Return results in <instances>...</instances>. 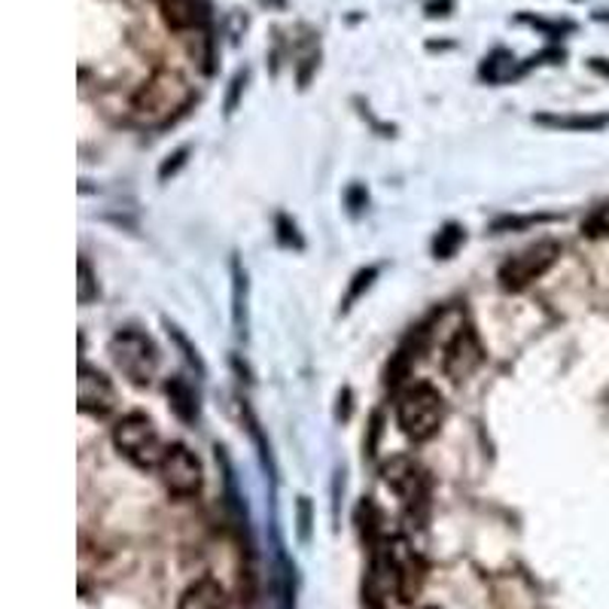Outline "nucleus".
Here are the masks:
<instances>
[{
  "label": "nucleus",
  "mask_w": 609,
  "mask_h": 609,
  "mask_svg": "<svg viewBox=\"0 0 609 609\" xmlns=\"http://www.w3.org/2000/svg\"><path fill=\"white\" fill-rule=\"evenodd\" d=\"M77 397H80V411L104 418L117 409V390L110 385L104 372L80 366V381H77Z\"/></svg>",
  "instance_id": "10"
},
{
  "label": "nucleus",
  "mask_w": 609,
  "mask_h": 609,
  "mask_svg": "<svg viewBox=\"0 0 609 609\" xmlns=\"http://www.w3.org/2000/svg\"><path fill=\"white\" fill-rule=\"evenodd\" d=\"M375 275H378L375 268H366V272H359V275H357V284H354V290L347 292V302H354V299H357V296H359V290H363V284L369 287L372 278H375Z\"/></svg>",
  "instance_id": "21"
},
{
  "label": "nucleus",
  "mask_w": 609,
  "mask_h": 609,
  "mask_svg": "<svg viewBox=\"0 0 609 609\" xmlns=\"http://www.w3.org/2000/svg\"><path fill=\"white\" fill-rule=\"evenodd\" d=\"M518 22L540 27L545 37H564V34H569V31L576 27L573 22H552V19H540V15H530V13L518 15Z\"/></svg>",
  "instance_id": "18"
},
{
  "label": "nucleus",
  "mask_w": 609,
  "mask_h": 609,
  "mask_svg": "<svg viewBox=\"0 0 609 609\" xmlns=\"http://www.w3.org/2000/svg\"><path fill=\"white\" fill-rule=\"evenodd\" d=\"M378 567L385 569L387 576L394 579V591H397L406 604L418 597L421 585H424V564H421V557L414 555V549H411L402 536L387 540Z\"/></svg>",
  "instance_id": "6"
},
{
  "label": "nucleus",
  "mask_w": 609,
  "mask_h": 609,
  "mask_svg": "<svg viewBox=\"0 0 609 609\" xmlns=\"http://www.w3.org/2000/svg\"><path fill=\"white\" fill-rule=\"evenodd\" d=\"M192 104V89L177 70H156L150 80L134 92L132 117L137 125H165L177 120Z\"/></svg>",
  "instance_id": "1"
},
{
  "label": "nucleus",
  "mask_w": 609,
  "mask_h": 609,
  "mask_svg": "<svg viewBox=\"0 0 609 609\" xmlns=\"http://www.w3.org/2000/svg\"><path fill=\"white\" fill-rule=\"evenodd\" d=\"M162 22L177 34H204L211 25V0H153Z\"/></svg>",
  "instance_id": "8"
},
{
  "label": "nucleus",
  "mask_w": 609,
  "mask_h": 609,
  "mask_svg": "<svg viewBox=\"0 0 609 609\" xmlns=\"http://www.w3.org/2000/svg\"><path fill=\"white\" fill-rule=\"evenodd\" d=\"M113 445L137 469H159L165 454H168V449L162 445L156 424L146 414H141V411H132V414H125V418L117 421V427H113Z\"/></svg>",
  "instance_id": "3"
},
{
  "label": "nucleus",
  "mask_w": 609,
  "mask_h": 609,
  "mask_svg": "<svg viewBox=\"0 0 609 609\" xmlns=\"http://www.w3.org/2000/svg\"><path fill=\"white\" fill-rule=\"evenodd\" d=\"M110 357L117 369L137 387H146L159 369V354L141 330H120L110 339Z\"/></svg>",
  "instance_id": "4"
},
{
  "label": "nucleus",
  "mask_w": 609,
  "mask_h": 609,
  "mask_svg": "<svg viewBox=\"0 0 609 609\" xmlns=\"http://www.w3.org/2000/svg\"><path fill=\"white\" fill-rule=\"evenodd\" d=\"M540 122L555 125V129H585V132H597V129L609 125V117H576V120H567V117H540Z\"/></svg>",
  "instance_id": "15"
},
{
  "label": "nucleus",
  "mask_w": 609,
  "mask_h": 609,
  "mask_svg": "<svg viewBox=\"0 0 609 609\" xmlns=\"http://www.w3.org/2000/svg\"><path fill=\"white\" fill-rule=\"evenodd\" d=\"M385 478L390 488L397 490L406 506H424L427 503V476L421 466L409 461V457H394L385 466Z\"/></svg>",
  "instance_id": "11"
},
{
  "label": "nucleus",
  "mask_w": 609,
  "mask_h": 609,
  "mask_svg": "<svg viewBox=\"0 0 609 609\" xmlns=\"http://www.w3.org/2000/svg\"><path fill=\"white\" fill-rule=\"evenodd\" d=\"M263 7H268V10H284L287 7V0H259Z\"/></svg>",
  "instance_id": "22"
},
{
  "label": "nucleus",
  "mask_w": 609,
  "mask_h": 609,
  "mask_svg": "<svg viewBox=\"0 0 609 609\" xmlns=\"http://www.w3.org/2000/svg\"><path fill=\"white\" fill-rule=\"evenodd\" d=\"M92 299V268L86 259H80V302L86 304Z\"/></svg>",
  "instance_id": "19"
},
{
  "label": "nucleus",
  "mask_w": 609,
  "mask_h": 609,
  "mask_svg": "<svg viewBox=\"0 0 609 609\" xmlns=\"http://www.w3.org/2000/svg\"><path fill=\"white\" fill-rule=\"evenodd\" d=\"M481 77L488 82H503L516 77V55L509 49H494V53L481 62Z\"/></svg>",
  "instance_id": "14"
},
{
  "label": "nucleus",
  "mask_w": 609,
  "mask_h": 609,
  "mask_svg": "<svg viewBox=\"0 0 609 609\" xmlns=\"http://www.w3.org/2000/svg\"><path fill=\"white\" fill-rule=\"evenodd\" d=\"M451 10H454V0H427L424 7L430 19H445V15H451Z\"/></svg>",
  "instance_id": "20"
},
{
  "label": "nucleus",
  "mask_w": 609,
  "mask_h": 609,
  "mask_svg": "<svg viewBox=\"0 0 609 609\" xmlns=\"http://www.w3.org/2000/svg\"><path fill=\"white\" fill-rule=\"evenodd\" d=\"M427 609H436V607H427Z\"/></svg>",
  "instance_id": "23"
},
{
  "label": "nucleus",
  "mask_w": 609,
  "mask_h": 609,
  "mask_svg": "<svg viewBox=\"0 0 609 609\" xmlns=\"http://www.w3.org/2000/svg\"><path fill=\"white\" fill-rule=\"evenodd\" d=\"M162 481L165 488L171 490L174 497H192L201 488V464L199 457L186 445H171L165 461L159 466Z\"/></svg>",
  "instance_id": "7"
},
{
  "label": "nucleus",
  "mask_w": 609,
  "mask_h": 609,
  "mask_svg": "<svg viewBox=\"0 0 609 609\" xmlns=\"http://www.w3.org/2000/svg\"><path fill=\"white\" fill-rule=\"evenodd\" d=\"M461 244H464V229H461V225H445V229L439 232L433 251H436L439 259H449V256H454V251H457Z\"/></svg>",
  "instance_id": "16"
},
{
  "label": "nucleus",
  "mask_w": 609,
  "mask_h": 609,
  "mask_svg": "<svg viewBox=\"0 0 609 609\" xmlns=\"http://www.w3.org/2000/svg\"><path fill=\"white\" fill-rule=\"evenodd\" d=\"M561 256V244L557 241H536L516 256H509L500 265V287L509 292L528 290L533 280H540L557 263Z\"/></svg>",
  "instance_id": "5"
},
{
  "label": "nucleus",
  "mask_w": 609,
  "mask_h": 609,
  "mask_svg": "<svg viewBox=\"0 0 609 609\" xmlns=\"http://www.w3.org/2000/svg\"><path fill=\"white\" fill-rule=\"evenodd\" d=\"M481 359H485V351L478 345V335L473 332V326H461V332L445 347V359L442 363H445V372L454 381H464L481 366Z\"/></svg>",
  "instance_id": "9"
},
{
  "label": "nucleus",
  "mask_w": 609,
  "mask_h": 609,
  "mask_svg": "<svg viewBox=\"0 0 609 609\" xmlns=\"http://www.w3.org/2000/svg\"><path fill=\"white\" fill-rule=\"evenodd\" d=\"M442 421H445V399L433 385L418 381L399 394L397 424L411 442H427L436 436Z\"/></svg>",
  "instance_id": "2"
},
{
  "label": "nucleus",
  "mask_w": 609,
  "mask_h": 609,
  "mask_svg": "<svg viewBox=\"0 0 609 609\" xmlns=\"http://www.w3.org/2000/svg\"><path fill=\"white\" fill-rule=\"evenodd\" d=\"M583 232L588 239H607L609 235V201L607 204H600L595 211L585 217Z\"/></svg>",
  "instance_id": "17"
},
{
  "label": "nucleus",
  "mask_w": 609,
  "mask_h": 609,
  "mask_svg": "<svg viewBox=\"0 0 609 609\" xmlns=\"http://www.w3.org/2000/svg\"><path fill=\"white\" fill-rule=\"evenodd\" d=\"M177 609H225V588L211 576H201L186 588Z\"/></svg>",
  "instance_id": "12"
},
{
  "label": "nucleus",
  "mask_w": 609,
  "mask_h": 609,
  "mask_svg": "<svg viewBox=\"0 0 609 609\" xmlns=\"http://www.w3.org/2000/svg\"><path fill=\"white\" fill-rule=\"evenodd\" d=\"M168 399H171V409L177 411V418H180V421H186V424H192V421H196V414H199V402H196V394L189 390L186 381H180V378L168 381Z\"/></svg>",
  "instance_id": "13"
}]
</instances>
